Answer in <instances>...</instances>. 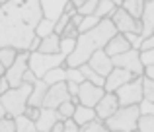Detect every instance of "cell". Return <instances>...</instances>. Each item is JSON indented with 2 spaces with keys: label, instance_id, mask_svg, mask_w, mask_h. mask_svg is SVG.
Masks as SVG:
<instances>
[{
  "label": "cell",
  "instance_id": "cell-30",
  "mask_svg": "<svg viewBox=\"0 0 154 132\" xmlns=\"http://www.w3.org/2000/svg\"><path fill=\"white\" fill-rule=\"evenodd\" d=\"M16 57H18V49H14V47H2L0 49V60L6 68L16 60Z\"/></svg>",
  "mask_w": 154,
  "mask_h": 132
},
{
  "label": "cell",
  "instance_id": "cell-48",
  "mask_svg": "<svg viewBox=\"0 0 154 132\" xmlns=\"http://www.w3.org/2000/svg\"><path fill=\"white\" fill-rule=\"evenodd\" d=\"M39 43H41V37H37V35H35V37L31 39V43H29V53H33V51L39 49Z\"/></svg>",
  "mask_w": 154,
  "mask_h": 132
},
{
  "label": "cell",
  "instance_id": "cell-24",
  "mask_svg": "<svg viewBox=\"0 0 154 132\" xmlns=\"http://www.w3.org/2000/svg\"><path fill=\"white\" fill-rule=\"evenodd\" d=\"M80 70H82V74H84V80H88V82H92V84H98V86H103L105 84V78L102 74H98V72L94 70L88 62H84V64H80L78 66Z\"/></svg>",
  "mask_w": 154,
  "mask_h": 132
},
{
  "label": "cell",
  "instance_id": "cell-36",
  "mask_svg": "<svg viewBox=\"0 0 154 132\" xmlns=\"http://www.w3.org/2000/svg\"><path fill=\"white\" fill-rule=\"evenodd\" d=\"M76 47V39H70V37H60V53L63 54H70Z\"/></svg>",
  "mask_w": 154,
  "mask_h": 132
},
{
  "label": "cell",
  "instance_id": "cell-41",
  "mask_svg": "<svg viewBox=\"0 0 154 132\" xmlns=\"http://www.w3.org/2000/svg\"><path fill=\"white\" fill-rule=\"evenodd\" d=\"M140 60H143L144 66L154 64V49H143L140 51Z\"/></svg>",
  "mask_w": 154,
  "mask_h": 132
},
{
  "label": "cell",
  "instance_id": "cell-35",
  "mask_svg": "<svg viewBox=\"0 0 154 132\" xmlns=\"http://www.w3.org/2000/svg\"><path fill=\"white\" fill-rule=\"evenodd\" d=\"M98 2H100V0H86L84 4H80V6H78V14H82V16L94 14L96 8H98Z\"/></svg>",
  "mask_w": 154,
  "mask_h": 132
},
{
  "label": "cell",
  "instance_id": "cell-45",
  "mask_svg": "<svg viewBox=\"0 0 154 132\" xmlns=\"http://www.w3.org/2000/svg\"><path fill=\"white\" fill-rule=\"evenodd\" d=\"M35 80H37L35 72L31 70V68H27V70H26V74H23V82H27V84H35Z\"/></svg>",
  "mask_w": 154,
  "mask_h": 132
},
{
  "label": "cell",
  "instance_id": "cell-14",
  "mask_svg": "<svg viewBox=\"0 0 154 132\" xmlns=\"http://www.w3.org/2000/svg\"><path fill=\"white\" fill-rule=\"evenodd\" d=\"M88 64H90L92 68H94L98 74H102L103 78L109 74V72L113 70V60H111V57H109L107 53H105V49H100V51H96L94 54L90 57V60H88Z\"/></svg>",
  "mask_w": 154,
  "mask_h": 132
},
{
  "label": "cell",
  "instance_id": "cell-20",
  "mask_svg": "<svg viewBox=\"0 0 154 132\" xmlns=\"http://www.w3.org/2000/svg\"><path fill=\"white\" fill-rule=\"evenodd\" d=\"M96 117H98V115H96V109H94V107L82 105V103H78V105H76L74 115H72V119H74L80 126H84L86 122H90L92 119H96Z\"/></svg>",
  "mask_w": 154,
  "mask_h": 132
},
{
  "label": "cell",
  "instance_id": "cell-49",
  "mask_svg": "<svg viewBox=\"0 0 154 132\" xmlns=\"http://www.w3.org/2000/svg\"><path fill=\"white\" fill-rule=\"evenodd\" d=\"M6 89H10V82L6 80V76H0V93H4Z\"/></svg>",
  "mask_w": 154,
  "mask_h": 132
},
{
  "label": "cell",
  "instance_id": "cell-51",
  "mask_svg": "<svg viewBox=\"0 0 154 132\" xmlns=\"http://www.w3.org/2000/svg\"><path fill=\"white\" fill-rule=\"evenodd\" d=\"M144 76H146V78H152V80H154V64L144 66Z\"/></svg>",
  "mask_w": 154,
  "mask_h": 132
},
{
  "label": "cell",
  "instance_id": "cell-42",
  "mask_svg": "<svg viewBox=\"0 0 154 132\" xmlns=\"http://www.w3.org/2000/svg\"><path fill=\"white\" fill-rule=\"evenodd\" d=\"M139 111H140V115H154V101L143 99L139 103Z\"/></svg>",
  "mask_w": 154,
  "mask_h": 132
},
{
  "label": "cell",
  "instance_id": "cell-19",
  "mask_svg": "<svg viewBox=\"0 0 154 132\" xmlns=\"http://www.w3.org/2000/svg\"><path fill=\"white\" fill-rule=\"evenodd\" d=\"M140 22H143V37H148V35L154 33V0L144 4V12L140 16Z\"/></svg>",
  "mask_w": 154,
  "mask_h": 132
},
{
  "label": "cell",
  "instance_id": "cell-7",
  "mask_svg": "<svg viewBox=\"0 0 154 132\" xmlns=\"http://www.w3.org/2000/svg\"><path fill=\"white\" fill-rule=\"evenodd\" d=\"M29 68V51H18V57L6 68L4 76L10 82V87H18L20 84H23V74Z\"/></svg>",
  "mask_w": 154,
  "mask_h": 132
},
{
  "label": "cell",
  "instance_id": "cell-18",
  "mask_svg": "<svg viewBox=\"0 0 154 132\" xmlns=\"http://www.w3.org/2000/svg\"><path fill=\"white\" fill-rule=\"evenodd\" d=\"M47 89H49V84L43 78H37L35 84L31 86V93H29V99H27V105L43 107V99H45V95H47Z\"/></svg>",
  "mask_w": 154,
  "mask_h": 132
},
{
  "label": "cell",
  "instance_id": "cell-56",
  "mask_svg": "<svg viewBox=\"0 0 154 132\" xmlns=\"http://www.w3.org/2000/svg\"><path fill=\"white\" fill-rule=\"evenodd\" d=\"M8 2V0H0V6H2V4H6Z\"/></svg>",
  "mask_w": 154,
  "mask_h": 132
},
{
  "label": "cell",
  "instance_id": "cell-25",
  "mask_svg": "<svg viewBox=\"0 0 154 132\" xmlns=\"http://www.w3.org/2000/svg\"><path fill=\"white\" fill-rule=\"evenodd\" d=\"M144 4H146V0H123L121 6L131 16H135V18L140 19V16H143V12H144Z\"/></svg>",
  "mask_w": 154,
  "mask_h": 132
},
{
  "label": "cell",
  "instance_id": "cell-55",
  "mask_svg": "<svg viewBox=\"0 0 154 132\" xmlns=\"http://www.w3.org/2000/svg\"><path fill=\"white\" fill-rule=\"evenodd\" d=\"M113 2H115L117 6H121V4H123V0H113Z\"/></svg>",
  "mask_w": 154,
  "mask_h": 132
},
{
  "label": "cell",
  "instance_id": "cell-53",
  "mask_svg": "<svg viewBox=\"0 0 154 132\" xmlns=\"http://www.w3.org/2000/svg\"><path fill=\"white\" fill-rule=\"evenodd\" d=\"M70 2H72V4H74V6H76V8H78V6H80V4H84V2H86V0H70Z\"/></svg>",
  "mask_w": 154,
  "mask_h": 132
},
{
  "label": "cell",
  "instance_id": "cell-34",
  "mask_svg": "<svg viewBox=\"0 0 154 132\" xmlns=\"http://www.w3.org/2000/svg\"><path fill=\"white\" fill-rule=\"evenodd\" d=\"M143 91H144V99L154 101V80L143 76Z\"/></svg>",
  "mask_w": 154,
  "mask_h": 132
},
{
  "label": "cell",
  "instance_id": "cell-44",
  "mask_svg": "<svg viewBox=\"0 0 154 132\" xmlns=\"http://www.w3.org/2000/svg\"><path fill=\"white\" fill-rule=\"evenodd\" d=\"M23 113H26V115H27V117H29V119H33V121H37L39 113H41V107H35V105H27Z\"/></svg>",
  "mask_w": 154,
  "mask_h": 132
},
{
  "label": "cell",
  "instance_id": "cell-47",
  "mask_svg": "<svg viewBox=\"0 0 154 132\" xmlns=\"http://www.w3.org/2000/svg\"><path fill=\"white\" fill-rule=\"evenodd\" d=\"M143 49H154V33H152V35H148V37H144L140 51H143Z\"/></svg>",
  "mask_w": 154,
  "mask_h": 132
},
{
  "label": "cell",
  "instance_id": "cell-28",
  "mask_svg": "<svg viewBox=\"0 0 154 132\" xmlns=\"http://www.w3.org/2000/svg\"><path fill=\"white\" fill-rule=\"evenodd\" d=\"M80 130H82V132H105V130H107V126H105L103 119L96 117V119H92L90 122H86L84 126H80Z\"/></svg>",
  "mask_w": 154,
  "mask_h": 132
},
{
  "label": "cell",
  "instance_id": "cell-37",
  "mask_svg": "<svg viewBox=\"0 0 154 132\" xmlns=\"http://www.w3.org/2000/svg\"><path fill=\"white\" fill-rule=\"evenodd\" d=\"M0 132H16V121H14V117L6 115L4 119H0Z\"/></svg>",
  "mask_w": 154,
  "mask_h": 132
},
{
  "label": "cell",
  "instance_id": "cell-50",
  "mask_svg": "<svg viewBox=\"0 0 154 132\" xmlns=\"http://www.w3.org/2000/svg\"><path fill=\"white\" fill-rule=\"evenodd\" d=\"M51 132H64V122L59 119V121L53 125V130H51Z\"/></svg>",
  "mask_w": 154,
  "mask_h": 132
},
{
  "label": "cell",
  "instance_id": "cell-12",
  "mask_svg": "<svg viewBox=\"0 0 154 132\" xmlns=\"http://www.w3.org/2000/svg\"><path fill=\"white\" fill-rule=\"evenodd\" d=\"M133 78H137V76L133 74V72H129L127 68L113 66V70L109 72L107 76H105L103 87H105V91H115V89H119L123 84H127L129 80H133Z\"/></svg>",
  "mask_w": 154,
  "mask_h": 132
},
{
  "label": "cell",
  "instance_id": "cell-9",
  "mask_svg": "<svg viewBox=\"0 0 154 132\" xmlns=\"http://www.w3.org/2000/svg\"><path fill=\"white\" fill-rule=\"evenodd\" d=\"M111 60H113V66L127 68L135 76H144V64L140 60V49H129L121 54L111 57Z\"/></svg>",
  "mask_w": 154,
  "mask_h": 132
},
{
  "label": "cell",
  "instance_id": "cell-43",
  "mask_svg": "<svg viewBox=\"0 0 154 132\" xmlns=\"http://www.w3.org/2000/svg\"><path fill=\"white\" fill-rule=\"evenodd\" d=\"M64 132H78L80 130V125L74 121L72 117H68V119H64Z\"/></svg>",
  "mask_w": 154,
  "mask_h": 132
},
{
  "label": "cell",
  "instance_id": "cell-6",
  "mask_svg": "<svg viewBox=\"0 0 154 132\" xmlns=\"http://www.w3.org/2000/svg\"><path fill=\"white\" fill-rule=\"evenodd\" d=\"M115 95L119 99V105H139L144 99V91H143V76L129 80L127 84L115 89Z\"/></svg>",
  "mask_w": 154,
  "mask_h": 132
},
{
  "label": "cell",
  "instance_id": "cell-46",
  "mask_svg": "<svg viewBox=\"0 0 154 132\" xmlns=\"http://www.w3.org/2000/svg\"><path fill=\"white\" fill-rule=\"evenodd\" d=\"M66 87H68V93H70L72 97H76V95H78L80 84H76V82H66Z\"/></svg>",
  "mask_w": 154,
  "mask_h": 132
},
{
  "label": "cell",
  "instance_id": "cell-26",
  "mask_svg": "<svg viewBox=\"0 0 154 132\" xmlns=\"http://www.w3.org/2000/svg\"><path fill=\"white\" fill-rule=\"evenodd\" d=\"M115 10H117V4L113 2V0H100L94 14L98 16V18H111Z\"/></svg>",
  "mask_w": 154,
  "mask_h": 132
},
{
  "label": "cell",
  "instance_id": "cell-16",
  "mask_svg": "<svg viewBox=\"0 0 154 132\" xmlns=\"http://www.w3.org/2000/svg\"><path fill=\"white\" fill-rule=\"evenodd\" d=\"M59 111L51 109V107H41V113H39L37 121H35V128L37 132H51L53 125L59 121Z\"/></svg>",
  "mask_w": 154,
  "mask_h": 132
},
{
  "label": "cell",
  "instance_id": "cell-23",
  "mask_svg": "<svg viewBox=\"0 0 154 132\" xmlns=\"http://www.w3.org/2000/svg\"><path fill=\"white\" fill-rule=\"evenodd\" d=\"M43 80H45L49 86H51V84H59V82H66V64L51 68V70L43 76Z\"/></svg>",
  "mask_w": 154,
  "mask_h": 132
},
{
  "label": "cell",
  "instance_id": "cell-57",
  "mask_svg": "<svg viewBox=\"0 0 154 132\" xmlns=\"http://www.w3.org/2000/svg\"><path fill=\"white\" fill-rule=\"evenodd\" d=\"M146 2H150V0H146Z\"/></svg>",
  "mask_w": 154,
  "mask_h": 132
},
{
  "label": "cell",
  "instance_id": "cell-38",
  "mask_svg": "<svg viewBox=\"0 0 154 132\" xmlns=\"http://www.w3.org/2000/svg\"><path fill=\"white\" fill-rule=\"evenodd\" d=\"M80 35V31H78V27L72 23V19L66 23V27L63 29V33H60V37H70V39H76Z\"/></svg>",
  "mask_w": 154,
  "mask_h": 132
},
{
  "label": "cell",
  "instance_id": "cell-40",
  "mask_svg": "<svg viewBox=\"0 0 154 132\" xmlns=\"http://www.w3.org/2000/svg\"><path fill=\"white\" fill-rule=\"evenodd\" d=\"M70 18H72V16L64 12V14H63V16H60V18H59V19H57V22H55V33H59V35L63 33V29H64V27H66V23L70 22Z\"/></svg>",
  "mask_w": 154,
  "mask_h": 132
},
{
  "label": "cell",
  "instance_id": "cell-21",
  "mask_svg": "<svg viewBox=\"0 0 154 132\" xmlns=\"http://www.w3.org/2000/svg\"><path fill=\"white\" fill-rule=\"evenodd\" d=\"M37 51H41V53H59L60 51V35L51 33V35H47V37H43Z\"/></svg>",
  "mask_w": 154,
  "mask_h": 132
},
{
  "label": "cell",
  "instance_id": "cell-29",
  "mask_svg": "<svg viewBox=\"0 0 154 132\" xmlns=\"http://www.w3.org/2000/svg\"><path fill=\"white\" fill-rule=\"evenodd\" d=\"M76 105H78V103H74L72 99H68V101L60 103V105L57 107V111H59V117H60V121H64V119L72 117V115H74V109H76Z\"/></svg>",
  "mask_w": 154,
  "mask_h": 132
},
{
  "label": "cell",
  "instance_id": "cell-13",
  "mask_svg": "<svg viewBox=\"0 0 154 132\" xmlns=\"http://www.w3.org/2000/svg\"><path fill=\"white\" fill-rule=\"evenodd\" d=\"M119 107L121 105H119V99H117L115 91H105L103 97L98 101V105H96L94 109H96V115L105 121V119H109L117 109H119Z\"/></svg>",
  "mask_w": 154,
  "mask_h": 132
},
{
  "label": "cell",
  "instance_id": "cell-15",
  "mask_svg": "<svg viewBox=\"0 0 154 132\" xmlns=\"http://www.w3.org/2000/svg\"><path fill=\"white\" fill-rule=\"evenodd\" d=\"M68 2H70V0H39L43 18H49L53 22H57V19L64 14V8H66Z\"/></svg>",
  "mask_w": 154,
  "mask_h": 132
},
{
  "label": "cell",
  "instance_id": "cell-39",
  "mask_svg": "<svg viewBox=\"0 0 154 132\" xmlns=\"http://www.w3.org/2000/svg\"><path fill=\"white\" fill-rule=\"evenodd\" d=\"M125 37H127V41L131 43L133 49H140V47H143L144 37H143L140 33H125Z\"/></svg>",
  "mask_w": 154,
  "mask_h": 132
},
{
  "label": "cell",
  "instance_id": "cell-8",
  "mask_svg": "<svg viewBox=\"0 0 154 132\" xmlns=\"http://www.w3.org/2000/svg\"><path fill=\"white\" fill-rule=\"evenodd\" d=\"M111 19L119 33H143V22L135 16H131L123 6H117Z\"/></svg>",
  "mask_w": 154,
  "mask_h": 132
},
{
  "label": "cell",
  "instance_id": "cell-33",
  "mask_svg": "<svg viewBox=\"0 0 154 132\" xmlns=\"http://www.w3.org/2000/svg\"><path fill=\"white\" fill-rule=\"evenodd\" d=\"M66 82H76L82 84L84 82V74L78 66H66Z\"/></svg>",
  "mask_w": 154,
  "mask_h": 132
},
{
  "label": "cell",
  "instance_id": "cell-4",
  "mask_svg": "<svg viewBox=\"0 0 154 132\" xmlns=\"http://www.w3.org/2000/svg\"><path fill=\"white\" fill-rule=\"evenodd\" d=\"M31 86L33 84H20L18 87H10L6 89L4 93H0V103L4 105L6 113L10 117H16V115H22L27 107V99H29V93H31Z\"/></svg>",
  "mask_w": 154,
  "mask_h": 132
},
{
  "label": "cell",
  "instance_id": "cell-3",
  "mask_svg": "<svg viewBox=\"0 0 154 132\" xmlns=\"http://www.w3.org/2000/svg\"><path fill=\"white\" fill-rule=\"evenodd\" d=\"M139 105H121L109 119H105V126L111 132H135L139 130Z\"/></svg>",
  "mask_w": 154,
  "mask_h": 132
},
{
  "label": "cell",
  "instance_id": "cell-27",
  "mask_svg": "<svg viewBox=\"0 0 154 132\" xmlns=\"http://www.w3.org/2000/svg\"><path fill=\"white\" fill-rule=\"evenodd\" d=\"M51 33H55V22L49 18H41L39 19V23L35 25V35L37 37H47V35H51Z\"/></svg>",
  "mask_w": 154,
  "mask_h": 132
},
{
  "label": "cell",
  "instance_id": "cell-11",
  "mask_svg": "<svg viewBox=\"0 0 154 132\" xmlns=\"http://www.w3.org/2000/svg\"><path fill=\"white\" fill-rule=\"evenodd\" d=\"M72 99V95L68 93L66 82H59V84H51L49 89H47V95L43 99V107H51V109H57L60 103Z\"/></svg>",
  "mask_w": 154,
  "mask_h": 132
},
{
  "label": "cell",
  "instance_id": "cell-10",
  "mask_svg": "<svg viewBox=\"0 0 154 132\" xmlns=\"http://www.w3.org/2000/svg\"><path fill=\"white\" fill-rule=\"evenodd\" d=\"M103 93H105L103 86H98V84H92L88 80H84L78 87V103L88 105V107H96L98 101L103 97Z\"/></svg>",
  "mask_w": 154,
  "mask_h": 132
},
{
  "label": "cell",
  "instance_id": "cell-32",
  "mask_svg": "<svg viewBox=\"0 0 154 132\" xmlns=\"http://www.w3.org/2000/svg\"><path fill=\"white\" fill-rule=\"evenodd\" d=\"M139 130L140 132H154V115H140Z\"/></svg>",
  "mask_w": 154,
  "mask_h": 132
},
{
  "label": "cell",
  "instance_id": "cell-2",
  "mask_svg": "<svg viewBox=\"0 0 154 132\" xmlns=\"http://www.w3.org/2000/svg\"><path fill=\"white\" fill-rule=\"evenodd\" d=\"M117 33V27L111 18H102L100 23L90 31H84L76 37V47L66 57V66H80L90 60V57L100 49H105L107 41Z\"/></svg>",
  "mask_w": 154,
  "mask_h": 132
},
{
  "label": "cell",
  "instance_id": "cell-17",
  "mask_svg": "<svg viewBox=\"0 0 154 132\" xmlns=\"http://www.w3.org/2000/svg\"><path fill=\"white\" fill-rule=\"evenodd\" d=\"M129 49H133L131 43L127 41L125 33H119V31H117V33H115V35H113V37L107 41V45H105V53H107L109 57L121 54V53H125V51H129Z\"/></svg>",
  "mask_w": 154,
  "mask_h": 132
},
{
  "label": "cell",
  "instance_id": "cell-5",
  "mask_svg": "<svg viewBox=\"0 0 154 132\" xmlns=\"http://www.w3.org/2000/svg\"><path fill=\"white\" fill-rule=\"evenodd\" d=\"M66 62V54L59 53H41V51H33L29 53V68L35 72L37 78H43L51 68L63 66Z\"/></svg>",
  "mask_w": 154,
  "mask_h": 132
},
{
  "label": "cell",
  "instance_id": "cell-31",
  "mask_svg": "<svg viewBox=\"0 0 154 132\" xmlns=\"http://www.w3.org/2000/svg\"><path fill=\"white\" fill-rule=\"evenodd\" d=\"M100 19H102V18H98L96 14L84 16V18H82V23L78 25V31H80V33H84V31H90V29H94V27L100 23Z\"/></svg>",
  "mask_w": 154,
  "mask_h": 132
},
{
  "label": "cell",
  "instance_id": "cell-22",
  "mask_svg": "<svg viewBox=\"0 0 154 132\" xmlns=\"http://www.w3.org/2000/svg\"><path fill=\"white\" fill-rule=\"evenodd\" d=\"M14 121H16V132H37V128H35V121L29 119L26 113L16 115Z\"/></svg>",
  "mask_w": 154,
  "mask_h": 132
},
{
  "label": "cell",
  "instance_id": "cell-1",
  "mask_svg": "<svg viewBox=\"0 0 154 132\" xmlns=\"http://www.w3.org/2000/svg\"><path fill=\"white\" fill-rule=\"evenodd\" d=\"M43 18L39 0H8L0 6V49L29 51L35 25Z\"/></svg>",
  "mask_w": 154,
  "mask_h": 132
},
{
  "label": "cell",
  "instance_id": "cell-54",
  "mask_svg": "<svg viewBox=\"0 0 154 132\" xmlns=\"http://www.w3.org/2000/svg\"><path fill=\"white\" fill-rule=\"evenodd\" d=\"M4 72H6V66H4L2 60H0V76H4Z\"/></svg>",
  "mask_w": 154,
  "mask_h": 132
},
{
  "label": "cell",
  "instance_id": "cell-52",
  "mask_svg": "<svg viewBox=\"0 0 154 132\" xmlns=\"http://www.w3.org/2000/svg\"><path fill=\"white\" fill-rule=\"evenodd\" d=\"M6 109H4V105H2V103H0V119H4V117H6Z\"/></svg>",
  "mask_w": 154,
  "mask_h": 132
}]
</instances>
